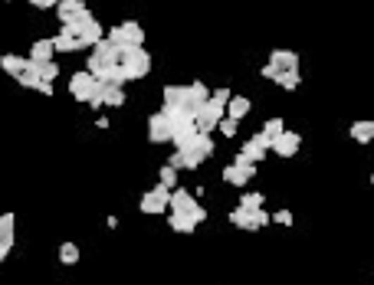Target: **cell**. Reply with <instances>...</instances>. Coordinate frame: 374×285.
Masks as SVG:
<instances>
[{
  "label": "cell",
  "mask_w": 374,
  "mask_h": 285,
  "mask_svg": "<svg viewBox=\"0 0 374 285\" xmlns=\"http://www.w3.org/2000/svg\"><path fill=\"white\" fill-rule=\"evenodd\" d=\"M138 210H142L144 217H158V213H168V210H171V187H164V184L151 187L142 200H138Z\"/></svg>",
  "instance_id": "52a82bcc"
},
{
  "label": "cell",
  "mask_w": 374,
  "mask_h": 285,
  "mask_svg": "<svg viewBox=\"0 0 374 285\" xmlns=\"http://www.w3.org/2000/svg\"><path fill=\"white\" fill-rule=\"evenodd\" d=\"M269 66L276 69V72H292V69H299V53H292V49H273L269 53Z\"/></svg>",
  "instance_id": "2e32d148"
},
{
  "label": "cell",
  "mask_w": 374,
  "mask_h": 285,
  "mask_svg": "<svg viewBox=\"0 0 374 285\" xmlns=\"http://www.w3.org/2000/svg\"><path fill=\"white\" fill-rule=\"evenodd\" d=\"M168 227H171L174 233H181V236H191L194 229H197V220L187 217V213H171V217H168Z\"/></svg>",
  "instance_id": "7402d4cb"
},
{
  "label": "cell",
  "mask_w": 374,
  "mask_h": 285,
  "mask_svg": "<svg viewBox=\"0 0 374 285\" xmlns=\"http://www.w3.org/2000/svg\"><path fill=\"white\" fill-rule=\"evenodd\" d=\"M99 89H102V79H96L89 69H79V72H73L69 76V95L76 99V102H92V95H99Z\"/></svg>",
  "instance_id": "5b68a950"
},
{
  "label": "cell",
  "mask_w": 374,
  "mask_h": 285,
  "mask_svg": "<svg viewBox=\"0 0 374 285\" xmlns=\"http://www.w3.org/2000/svg\"><path fill=\"white\" fill-rule=\"evenodd\" d=\"M348 134H351V141H358V144L374 141V122H371V118H358Z\"/></svg>",
  "instance_id": "44dd1931"
},
{
  "label": "cell",
  "mask_w": 374,
  "mask_h": 285,
  "mask_svg": "<svg viewBox=\"0 0 374 285\" xmlns=\"http://www.w3.org/2000/svg\"><path fill=\"white\" fill-rule=\"evenodd\" d=\"M102 99H106V105H112V108L125 105V86H118V82H102Z\"/></svg>",
  "instance_id": "603a6c76"
},
{
  "label": "cell",
  "mask_w": 374,
  "mask_h": 285,
  "mask_svg": "<svg viewBox=\"0 0 374 285\" xmlns=\"http://www.w3.org/2000/svg\"><path fill=\"white\" fill-rule=\"evenodd\" d=\"M276 86L286 89V92H292V89L302 86V72H299V69H292V72H279V76H276Z\"/></svg>",
  "instance_id": "d4e9b609"
},
{
  "label": "cell",
  "mask_w": 374,
  "mask_h": 285,
  "mask_svg": "<svg viewBox=\"0 0 374 285\" xmlns=\"http://www.w3.org/2000/svg\"><path fill=\"white\" fill-rule=\"evenodd\" d=\"M171 213H187V217H194L197 223H207V210L197 203V197H194L187 187L171 190Z\"/></svg>",
  "instance_id": "8992f818"
},
{
  "label": "cell",
  "mask_w": 374,
  "mask_h": 285,
  "mask_svg": "<svg viewBox=\"0 0 374 285\" xmlns=\"http://www.w3.org/2000/svg\"><path fill=\"white\" fill-rule=\"evenodd\" d=\"M230 223L237 229H247V233H256V229H263L266 223H273V217H269L266 210H230Z\"/></svg>",
  "instance_id": "ba28073f"
},
{
  "label": "cell",
  "mask_w": 374,
  "mask_h": 285,
  "mask_svg": "<svg viewBox=\"0 0 374 285\" xmlns=\"http://www.w3.org/2000/svg\"><path fill=\"white\" fill-rule=\"evenodd\" d=\"M263 203H266V197H263V194H243V197H240V207L243 210H263Z\"/></svg>",
  "instance_id": "4316f807"
},
{
  "label": "cell",
  "mask_w": 374,
  "mask_h": 285,
  "mask_svg": "<svg viewBox=\"0 0 374 285\" xmlns=\"http://www.w3.org/2000/svg\"><path fill=\"white\" fill-rule=\"evenodd\" d=\"M59 262H63V266H76L79 262V246L76 243H63V246H59Z\"/></svg>",
  "instance_id": "484cf974"
},
{
  "label": "cell",
  "mask_w": 374,
  "mask_h": 285,
  "mask_svg": "<svg viewBox=\"0 0 374 285\" xmlns=\"http://www.w3.org/2000/svg\"><path fill=\"white\" fill-rule=\"evenodd\" d=\"M299 148H302V134H296V132H282L276 138V141H273V151L279 154V158H296L299 154Z\"/></svg>",
  "instance_id": "5bb4252c"
},
{
  "label": "cell",
  "mask_w": 374,
  "mask_h": 285,
  "mask_svg": "<svg viewBox=\"0 0 374 285\" xmlns=\"http://www.w3.org/2000/svg\"><path fill=\"white\" fill-rule=\"evenodd\" d=\"M53 46H56V53H79V49H86V43L79 37H73L69 30H59L53 37Z\"/></svg>",
  "instance_id": "ac0fdd59"
},
{
  "label": "cell",
  "mask_w": 374,
  "mask_h": 285,
  "mask_svg": "<svg viewBox=\"0 0 374 285\" xmlns=\"http://www.w3.org/2000/svg\"><path fill=\"white\" fill-rule=\"evenodd\" d=\"M63 30H69L73 37H79V39H82V43H86V49L99 46V43L106 39V33H108V30L102 27V23H99L96 17H92V10H86L82 17H79V20H73V23H66Z\"/></svg>",
  "instance_id": "7a4b0ae2"
},
{
  "label": "cell",
  "mask_w": 374,
  "mask_h": 285,
  "mask_svg": "<svg viewBox=\"0 0 374 285\" xmlns=\"http://www.w3.org/2000/svg\"><path fill=\"white\" fill-rule=\"evenodd\" d=\"M86 69L96 79H102V82H118V86H125V76H122V49H118L116 43H108V39H102L99 46L89 49Z\"/></svg>",
  "instance_id": "6da1fadb"
},
{
  "label": "cell",
  "mask_w": 374,
  "mask_h": 285,
  "mask_svg": "<svg viewBox=\"0 0 374 285\" xmlns=\"http://www.w3.org/2000/svg\"><path fill=\"white\" fill-rule=\"evenodd\" d=\"M223 118H227V105L223 102H217V99H207V102H204V108L201 112H197V128H201L204 134H211L213 128H220V122Z\"/></svg>",
  "instance_id": "9c48e42d"
},
{
  "label": "cell",
  "mask_w": 374,
  "mask_h": 285,
  "mask_svg": "<svg viewBox=\"0 0 374 285\" xmlns=\"http://www.w3.org/2000/svg\"><path fill=\"white\" fill-rule=\"evenodd\" d=\"M108 43H116L118 49H128V46H144V27L138 20H125L118 27H112L106 33Z\"/></svg>",
  "instance_id": "277c9868"
},
{
  "label": "cell",
  "mask_w": 374,
  "mask_h": 285,
  "mask_svg": "<svg viewBox=\"0 0 374 285\" xmlns=\"http://www.w3.org/2000/svg\"><path fill=\"white\" fill-rule=\"evenodd\" d=\"M53 56H56L53 39H33V46H30V59L33 63H53Z\"/></svg>",
  "instance_id": "ffe728a7"
},
{
  "label": "cell",
  "mask_w": 374,
  "mask_h": 285,
  "mask_svg": "<svg viewBox=\"0 0 374 285\" xmlns=\"http://www.w3.org/2000/svg\"><path fill=\"white\" fill-rule=\"evenodd\" d=\"M256 177V164H227L223 167V181L230 184V187H247L249 181Z\"/></svg>",
  "instance_id": "7c38bea8"
},
{
  "label": "cell",
  "mask_w": 374,
  "mask_h": 285,
  "mask_svg": "<svg viewBox=\"0 0 374 285\" xmlns=\"http://www.w3.org/2000/svg\"><path fill=\"white\" fill-rule=\"evenodd\" d=\"M249 108H253V105H249L247 95H233L230 105H227V118H237V122H240V118L249 115Z\"/></svg>",
  "instance_id": "cb8c5ba5"
},
{
  "label": "cell",
  "mask_w": 374,
  "mask_h": 285,
  "mask_svg": "<svg viewBox=\"0 0 374 285\" xmlns=\"http://www.w3.org/2000/svg\"><path fill=\"white\" fill-rule=\"evenodd\" d=\"M39 72H43V79H46V82H53V79L59 76V66H56V59H53V63H39Z\"/></svg>",
  "instance_id": "4dcf8cb0"
},
{
  "label": "cell",
  "mask_w": 374,
  "mask_h": 285,
  "mask_svg": "<svg viewBox=\"0 0 374 285\" xmlns=\"http://www.w3.org/2000/svg\"><path fill=\"white\" fill-rule=\"evenodd\" d=\"M282 132H286V125H282V118H269V122L263 125V134H269L273 141H276V138H279Z\"/></svg>",
  "instance_id": "f1b7e54d"
},
{
  "label": "cell",
  "mask_w": 374,
  "mask_h": 285,
  "mask_svg": "<svg viewBox=\"0 0 374 285\" xmlns=\"http://www.w3.org/2000/svg\"><path fill=\"white\" fill-rule=\"evenodd\" d=\"M177 151H187V154H194V158H197V161H207V158H213V151H217V144H213V138L211 134H204V132H197L191 138V141L187 144H181V148H177Z\"/></svg>",
  "instance_id": "8fae6325"
},
{
  "label": "cell",
  "mask_w": 374,
  "mask_h": 285,
  "mask_svg": "<svg viewBox=\"0 0 374 285\" xmlns=\"http://www.w3.org/2000/svg\"><path fill=\"white\" fill-rule=\"evenodd\" d=\"M263 158H266V148H263V144H256L253 138H249L240 151H237V164H259Z\"/></svg>",
  "instance_id": "d6986e66"
},
{
  "label": "cell",
  "mask_w": 374,
  "mask_h": 285,
  "mask_svg": "<svg viewBox=\"0 0 374 285\" xmlns=\"http://www.w3.org/2000/svg\"><path fill=\"white\" fill-rule=\"evenodd\" d=\"M86 4L82 0H59V7H56V17H59V23L66 27V23H73V20H79L82 13H86Z\"/></svg>",
  "instance_id": "e0dca14e"
},
{
  "label": "cell",
  "mask_w": 374,
  "mask_h": 285,
  "mask_svg": "<svg viewBox=\"0 0 374 285\" xmlns=\"http://www.w3.org/2000/svg\"><path fill=\"white\" fill-rule=\"evenodd\" d=\"M27 4L37 10H56L59 7V0H27Z\"/></svg>",
  "instance_id": "d6a6232c"
},
{
  "label": "cell",
  "mask_w": 374,
  "mask_h": 285,
  "mask_svg": "<svg viewBox=\"0 0 374 285\" xmlns=\"http://www.w3.org/2000/svg\"><path fill=\"white\" fill-rule=\"evenodd\" d=\"M237 128H240V122H237V118H223V122H220V134H223V138H237Z\"/></svg>",
  "instance_id": "f546056e"
},
{
  "label": "cell",
  "mask_w": 374,
  "mask_h": 285,
  "mask_svg": "<svg viewBox=\"0 0 374 285\" xmlns=\"http://www.w3.org/2000/svg\"><path fill=\"white\" fill-rule=\"evenodd\" d=\"M213 99H217V102H223V105H230V89H213Z\"/></svg>",
  "instance_id": "836d02e7"
},
{
  "label": "cell",
  "mask_w": 374,
  "mask_h": 285,
  "mask_svg": "<svg viewBox=\"0 0 374 285\" xmlns=\"http://www.w3.org/2000/svg\"><path fill=\"white\" fill-rule=\"evenodd\" d=\"M13 239H17V217L13 213H0V262L10 256Z\"/></svg>",
  "instance_id": "4fadbf2b"
},
{
  "label": "cell",
  "mask_w": 374,
  "mask_h": 285,
  "mask_svg": "<svg viewBox=\"0 0 374 285\" xmlns=\"http://www.w3.org/2000/svg\"><path fill=\"white\" fill-rule=\"evenodd\" d=\"M371 184H374V174H371Z\"/></svg>",
  "instance_id": "e575fe53"
},
{
  "label": "cell",
  "mask_w": 374,
  "mask_h": 285,
  "mask_svg": "<svg viewBox=\"0 0 374 285\" xmlns=\"http://www.w3.org/2000/svg\"><path fill=\"white\" fill-rule=\"evenodd\" d=\"M30 66H33L30 56H17V53H4V56H0V69H4L10 79H20Z\"/></svg>",
  "instance_id": "9a60e30c"
},
{
  "label": "cell",
  "mask_w": 374,
  "mask_h": 285,
  "mask_svg": "<svg viewBox=\"0 0 374 285\" xmlns=\"http://www.w3.org/2000/svg\"><path fill=\"white\" fill-rule=\"evenodd\" d=\"M148 138H151V144H164L174 138V125L168 118V112H154L148 118Z\"/></svg>",
  "instance_id": "30bf717a"
},
{
  "label": "cell",
  "mask_w": 374,
  "mask_h": 285,
  "mask_svg": "<svg viewBox=\"0 0 374 285\" xmlns=\"http://www.w3.org/2000/svg\"><path fill=\"white\" fill-rule=\"evenodd\" d=\"M158 177H161V181L158 184H164V187H177V167H171V164H164L161 167V174H158Z\"/></svg>",
  "instance_id": "83f0119b"
},
{
  "label": "cell",
  "mask_w": 374,
  "mask_h": 285,
  "mask_svg": "<svg viewBox=\"0 0 374 285\" xmlns=\"http://www.w3.org/2000/svg\"><path fill=\"white\" fill-rule=\"evenodd\" d=\"M273 223H279V227H292V210H276V213H273Z\"/></svg>",
  "instance_id": "1f68e13d"
},
{
  "label": "cell",
  "mask_w": 374,
  "mask_h": 285,
  "mask_svg": "<svg viewBox=\"0 0 374 285\" xmlns=\"http://www.w3.org/2000/svg\"><path fill=\"white\" fill-rule=\"evenodd\" d=\"M151 72V56L144 46H128L122 49V76L125 82H138Z\"/></svg>",
  "instance_id": "3957f363"
}]
</instances>
